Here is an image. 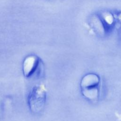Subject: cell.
<instances>
[{"label": "cell", "mask_w": 121, "mask_h": 121, "mask_svg": "<svg viewBox=\"0 0 121 121\" xmlns=\"http://www.w3.org/2000/svg\"><path fill=\"white\" fill-rule=\"evenodd\" d=\"M42 64L40 58L35 55L27 57L24 60L23 71L24 76L26 78L32 76L39 69Z\"/></svg>", "instance_id": "obj_3"}, {"label": "cell", "mask_w": 121, "mask_h": 121, "mask_svg": "<svg viewBox=\"0 0 121 121\" xmlns=\"http://www.w3.org/2000/svg\"><path fill=\"white\" fill-rule=\"evenodd\" d=\"M100 83V78L96 74L88 73L85 75L80 82L83 95L89 100H97L99 96Z\"/></svg>", "instance_id": "obj_1"}, {"label": "cell", "mask_w": 121, "mask_h": 121, "mask_svg": "<svg viewBox=\"0 0 121 121\" xmlns=\"http://www.w3.org/2000/svg\"><path fill=\"white\" fill-rule=\"evenodd\" d=\"M46 90L44 85L35 86L28 96V104L32 112L37 113L44 108L46 97Z\"/></svg>", "instance_id": "obj_2"}]
</instances>
